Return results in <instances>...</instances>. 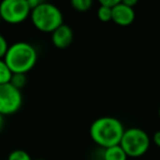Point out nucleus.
I'll return each instance as SVG.
<instances>
[{
    "label": "nucleus",
    "instance_id": "nucleus-1",
    "mask_svg": "<svg viewBox=\"0 0 160 160\" xmlns=\"http://www.w3.org/2000/svg\"><path fill=\"white\" fill-rule=\"evenodd\" d=\"M124 132L123 123L113 116L98 118L92 122L89 129L92 142L103 149L120 145Z\"/></svg>",
    "mask_w": 160,
    "mask_h": 160
},
{
    "label": "nucleus",
    "instance_id": "nucleus-2",
    "mask_svg": "<svg viewBox=\"0 0 160 160\" xmlns=\"http://www.w3.org/2000/svg\"><path fill=\"white\" fill-rule=\"evenodd\" d=\"M3 59L12 73L27 75L36 65L38 52L32 44L21 41L10 45Z\"/></svg>",
    "mask_w": 160,
    "mask_h": 160
},
{
    "label": "nucleus",
    "instance_id": "nucleus-3",
    "mask_svg": "<svg viewBox=\"0 0 160 160\" xmlns=\"http://www.w3.org/2000/svg\"><path fill=\"white\" fill-rule=\"evenodd\" d=\"M31 22L35 29L44 33H53L57 28L64 24V16L57 6L42 1L30 14Z\"/></svg>",
    "mask_w": 160,
    "mask_h": 160
},
{
    "label": "nucleus",
    "instance_id": "nucleus-4",
    "mask_svg": "<svg viewBox=\"0 0 160 160\" xmlns=\"http://www.w3.org/2000/svg\"><path fill=\"white\" fill-rule=\"evenodd\" d=\"M120 146L127 157L138 158L144 156L150 147V137L142 128L131 127L125 129Z\"/></svg>",
    "mask_w": 160,
    "mask_h": 160
},
{
    "label": "nucleus",
    "instance_id": "nucleus-5",
    "mask_svg": "<svg viewBox=\"0 0 160 160\" xmlns=\"http://www.w3.org/2000/svg\"><path fill=\"white\" fill-rule=\"evenodd\" d=\"M31 14L27 0H3L0 3V19L9 24H19Z\"/></svg>",
    "mask_w": 160,
    "mask_h": 160
},
{
    "label": "nucleus",
    "instance_id": "nucleus-6",
    "mask_svg": "<svg viewBox=\"0 0 160 160\" xmlns=\"http://www.w3.org/2000/svg\"><path fill=\"white\" fill-rule=\"evenodd\" d=\"M22 102L21 91L11 83L0 86V114L7 116L17 113L22 107Z\"/></svg>",
    "mask_w": 160,
    "mask_h": 160
},
{
    "label": "nucleus",
    "instance_id": "nucleus-7",
    "mask_svg": "<svg viewBox=\"0 0 160 160\" xmlns=\"http://www.w3.org/2000/svg\"><path fill=\"white\" fill-rule=\"evenodd\" d=\"M135 20V10L129 8L126 5L120 1L115 7L112 9V21L115 24L121 27L131 25Z\"/></svg>",
    "mask_w": 160,
    "mask_h": 160
},
{
    "label": "nucleus",
    "instance_id": "nucleus-8",
    "mask_svg": "<svg viewBox=\"0 0 160 160\" xmlns=\"http://www.w3.org/2000/svg\"><path fill=\"white\" fill-rule=\"evenodd\" d=\"M51 38L55 47L60 49L67 48L73 41V31L69 25L64 23L52 33Z\"/></svg>",
    "mask_w": 160,
    "mask_h": 160
},
{
    "label": "nucleus",
    "instance_id": "nucleus-9",
    "mask_svg": "<svg viewBox=\"0 0 160 160\" xmlns=\"http://www.w3.org/2000/svg\"><path fill=\"white\" fill-rule=\"evenodd\" d=\"M103 160H127L128 157L120 145L103 149Z\"/></svg>",
    "mask_w": 160,
    "mask_h": 160
},
{
    "label": "nucleus",
    "instance_id": "nucleus-10",
    "mask_svg": "<svg viewBox=\"0 0 160 160\" xmlns=\"http://www.w3.org/2000/svg\"><path fill=\"white\" fill-rule=\"evenodd\" d=\"M12 71L6 64L5 59H0V86L10 83V80L12 77Z\"/></svg>",
    "mask_w": 160,
    "mask_h": 160
},
{
    "label": "nucleus",
    "instance_id": "nucleus-11",
    "mask_svg": "<svg viewBox=\"0 0 160 160\" xmlns=\"http://www.w3.org/2000/svg\"><path fill=\"white\" fill-rule=\"evenodd\" d=\"M10 83L14 88H17V89H19L21 91V89H23L28 83L27 75L25 73H13L11 77V80H10Z\"/></svg>",
    "mask_w": 160,
    "mask_h": 160
},
{
    "label": "nucleus",
    "instance_id": "nucleus-12",
    "mask_svg": "<svg viewBox=\"0 0 160 160\" xmlns=\"http://www.w3.org/2000/svg\"><path fill=\"white\" fill-rule=\"evenodd\" d=\"M70 5L76 11L86 12L89 9H91L93 2H92L91 0H72L70 2Z\"/></svg>",
    "mask_w": 160,
    "mask_h": 160
},
{
    "label": "nucleus",
    "instance_id": "nucleus-13",
    "mask_svg": "<svg viewBox=\"0 0 160 160\" xmlns=\"http://www.w3.org/2000/svg\"><path fill=\"white\" fill-rule=\"evenodd\" d=\"M7 160H32V158L24 149H14L8 155Z\"/></svg>",
    "mask_w": 160,
    "mask_h": 160
},
{
    "label": "nucleus",
    "instance_id": "nucleus-14",
    "mask_svg": "<svg viewBox=\"0 0 160 160\" xmlns=\"http://www.w3.org/2000/svg\"><path fill=\"white\" fill-rule=\"evenodd\" d=\"M97 14L98 18L102 22H110L112 21V9L107 8L104 6H99L98 10H97Z\"/></svg>",
    "mask_w": 160,
    "mask_h": 160
},
{
    "label": "nucleus",
    "instance_id": "nucleus-15",
    "mask_svg": "<svg viewBox=\"0 0 160 160\" xmlns=\"http://www.w3.org/2000/svg\"><path fill=\"white\" fill-rule=\"evenodd\" d=\"M10 45L8 44L6 38L0 33V59H3L8 52V48H9Z\"/></svg>",
    "mask_w": 160,
    "mask_h": 160
},
{
    "label": "nucleus",
    "instance_id": "nucleus-16",
    "mask_svg": "<svg viewBox=\"0 0 160 160\" xmlns=\"http://www.w3.org/2000/svg\"><path fill=\"white\" fill-rule=\"evenodd\" d=\"M120 2V0H100V6H104L110 9H113L118 3Z\"/></svg>",
    "mask_w": 160,
    "mask_h": 160
},
{
    "label": "nucleus",
    "instance_id": "nucleus-17",
    "mask_svg": "<svg viewBox=\"0 0 160 160\" xmlns=\"http://www.w3.org/2000/svg\"><path fill=\"white\" fill-rule=\"evenodd\" d=\"M28 1V6H29V8H30V10H33V9H35L38 6H40L41 5V0H27Z\"/></svg>",
    "mask_w": 160,
    "mask_h": 160
},
{
    "label": "nucleus",
    "instance_id": "nucleus-18",
    "mask_svg": "<svg viewBox=\"0 0 160 160\" xmlns=\"http://www.w3.org/2000/svg\"><path fill=\"white\" fill-rule=\"evenodd\" d=\"M152 142L157 147L160 148V131H157L152 136Z\"/></svg>",
    "mask_w": 160,
    "mask_h": 160
},
{
    "label": "nucleus",
    "instance_id": "nucleus-19",
    "mask_svg": "<svg viewBox=\"0 0 160 160\" xmlns=\"http://www.w3.org/2000/svg\"><path fill=\"white\" fill-rule=\"evenodd\" d=\"M122 2L124 3V5H126L127 7L134 8L136 5H137V0H123Z\"/></svg>",
    "mask_w": 160,
    "mask_h": 160
},
{
    "label": "nucleus",
    "instance_id": "nucleus-20",
    "mask_svg": "<svg viewBox=\"0 0 160 160\" xmlns=\"http://www.w3.org/2000/svg\"><path fill=\"white\" fill-rule=\"evenodd\" d=\"M3 123H5V116L2 114H0V131L2 129L3 127Z\"/></svg>",
    "mask_w": 160,
    "mask_h": 160
},
{
    "label": "nucleus",
    "instance_id": "nucleus-21",
    "mask_svg": "<svg viewBox=\"0 0 160 160\" xmlns=\"http://www.w3.org/2000/svg\"><path fill=\"white\" fill-rule=\"evenodd\" d=\"M158 114H159V118H160V105H159V110H158Z\"/></svg>",
    "mask_w": 160,
    "mask_h": 160
},
{
    "label": "nucleus",
    "instance_id": "nucleus-22",
    "mask_svg": "<svg viewBox=\"0 0 160 160\" xmlns=\"http://www.w3.org/2000/svg\"><path fill=\"white\" fill-rule=\"evenodd\" d=\"M35 160H46V159H43V158H38V159H35Z\"/></svg>",
    "mask_w": 160,
    "mask_h": 160
}]
</instances>
